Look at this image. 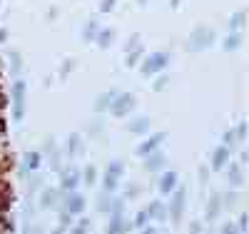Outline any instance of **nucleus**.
<instances>
[{
	"instance_id": "obj_30",
	"label": "nucleus",
	"mask_w": 249,
	"mask_h": 234,
	"mask_svg": "<svg viewBox=\"0 0 249 234\" xmlns=\"http://www.w3.org/2000/svg\"><path fill=\"white\" fill-rule=\"evenodd\" d=\"M219 234H239V232H237V224H232V222H224Z\"/></svg>"
},
{
	"instance_id": "obj_31",
	"label": "nucleus",
	"mask_w": 249,
	"mask_h": 234,
	"mask_svg": "<svg viewBox=\"0 0 249 234\" xmlns=\"http://www.w3.org/2000/svg\"><path fill=\"white\" fill-rule=\"evenodd\" d=\"M207 180H210V167H199V182L207 184Z\"/></svg>"
},
{
	"instance_id": "obj_33",
	"label": "nucleus",
	"mask_w": 249,
	"mask_h": 234,
	"mask_svg": "<svg viewBox=\"0 0 249 234\" xmlns=\"http://www.w3.org/2000/svg\"><path fill=\"white\" fill-rule=\"evenodd\" d=\"M242 23H244V13H237V15H234V18H232V28H234V30H237V28H239V25H242Z\"/></svg>"
},
{
	"instance_id": "obj_8",
	"label": "nucleus",
	"mask_w": 249,
	"mask_h": 234,
	"mask_svg": "<svg viewBox=\"0 0 249 234\" xmlns=\"http://www.w3.org/2000/svg\"><path fill=\"white\" fill-rule=\"evenodd\" d=\"M164 140H167V135H164V132H160V135H152V137H147V140H144V142H140L137 144V157H147V155H152V152H157L160 150V147H162V142Z\"/></svg>"
},
{
	"instance_id": "obj_6",
	"label": "nucleus",
	"mask_w": 249,
	"mask_h": 234,
	"mask_svg": "<svg viewBox=\"0 0 249 234\" xmlns=\"http://www.w3.org/2000/svg\"><path fill=\"white\" fill-rule=\"evenodd\" d=\"M214 42V33L210 30V28H197L192 35H190V42H187V50H192V53H197V50H207Z\"/></svg>"
},
{
	"instance_id": "obj_12",
	"label": "nucleus",
	"mask_w": 249,
	"mask_h": 234,
	"mask_svg": "<svg viewBox=\"0 0 249 234\" xmlns=\"http://www.w3.org/2000/svg\"><path fill=\"white\" fill-rule=\"evenodd\" d=\"M227 164H230V147L219 144L217 150L212 152V162H210V169H214V172H219V169H224Z\"/></svg>"
},
{
	"instance_id": "obj_10",
	"label": "nucleus",
	"mask_w": 249,
	"mask_h": 234,
	"mask_svg": "<svg viewBox=\"0 0 249 234\" xmlns=\"http://www.w3.org/2000/svg\"><path fill=\"white\" fill-rule=\"evenodd\" d=\"M40 164H43V155L35 152V150L25 152V157H23V172H25V177H30L33 172H40Z\"/></svg>"
},
{
	"instance_id": "obj_25",
	"label": "nucleus",
	"mask_w": 249,
	"mask_h": 234,
	"mask_svg": "<svg viewBox=\"0 0 249 234\" xmlns=\"http://www.w3.org/2000/svg\"><path fill=\"white\" fill-rule=\"evenodd\" d=\"M239 42H242V37H239L237 33H232L230 37L224 40V50H230V53H232V50H237V48H239Z\"/></svg>"
},
{
	"instance_id": "obj_22",
	"label": "nucleus",
	"mask_w": 249,
	"mask_h": 234,
	"mask_svg": "<svg viewBox=\"0 0 249 234\" xmlns=\"http://www.w3.org/2000/svg\"><path fill=\"white\" fill-rule=\"evenodd\" d=\"M112 202H115V197H112L110 192H102V195L97 197V212H102V215H110Z\"/></svg>"
},
{
	"instance_id": "obj_11",
	"label": "nucleus",
	"mask_w": 249,
	"mask_h": 234,
	"mask_svg": "<svg viewBox=\"0 0 249 234\" xmlns=\"http://www.w3.org/2000/svg\"><path fill=\"white\" fill-rule=\"evenodd\" d=\"M177 184H179L177 172H162V175H160V182H157L160 195H172L175 189H177Z\"/></svg>"
},
{
	"instance_id": "obj_23",
	"label": "nucleus",
	"mask_w": 249,
	"mask_h": 234,
	"mask_svg": "<svg viewBox=\"0 0 249 234\" xmlns=\"http://www.w3.org/2000/svg\"><path fill=\"white\" fill-rule=\"evenodd\" d=\"M95 180H97V169H95L92 164H88V167H85V172H82V182L90 187V184H95Z\"/></svg>"
},
{
	"instance_id": "obj_37",
	"label": "nucleus",
	"mask_w": 249,
	"mask_h": 234,
	"mask_svg": "<svg viewBox=\"0 0 249 234\" xmlns=\"http://www.w3.org/2000/svg\"><path fill=\"white\" fill-rule=\"evenodd\" d=\"M232 142H234V132H227L224 135V147H230Z\"/></svg>"
},
{
	"instance_id": "obj_34",
	"label": "nucleus",
	"mask_w": 249,
	"mask_h": 234,
	"mask_svg": "<svg viewBox=\"0 0 249 234\" xmlns=\"http://www.w3.org/2000/svg\"><path fill=\"white\" fill-rule=\"evenodd\" d=\"M137 197V184H130L127 187V195H124V199H135Z\"/></svg>"
},
{
	"instance_id": "obj_28",
	"label": "nucleus",
	"mask_w": 249,
	"mask_h": 234,
	"mask_svg": "<svg viewBox=\"0 0 249 234\" xmlns=\"http://www.w3.org/2000/svg\"><path fill=\"white\" fill-rule=\"evenodd\" d=\"M147 222H150L147 212H137V217H135V227H137V229H142V227H147Z\"/></svg>"
},
{
	"instance_id": "obj_20",
	"label": "nucleus",
	"mask_w": 249,
	"mask_h": 234,
	"mask_svg": "<svg viewBox=\"0 0 249 234\" xmlns=\"http://www.w3.org/2000/svg\"><path fill=\"white\" fill-rule=\"evenodd\" d=\"M82 150H85V144H82V137H80L77 132H72V135L68 137V152H70V157L82 155Z\"/></svg>"
},
{
	"instance_id": "obj_19",
	"label": "nucleus",
	"mask_w": 249,
	"mask_h": 234,
	"mask_svg": "<svg viewBox=\"0 0 249 234\" xmlns=\"http://www.w3.org/2000/svg\"><path fill=\"white\" fill-rule=\"evenodd\" d=\"M57 202H60L57 189H45V192L40 195V209H53Z\"/></svg>"
},
{
	"instance_id": "obj_14",
	"label": "nucleus",
	"mask_w": 249,
	"mask_h": 234,
	"mask_svg": "<svg viewBox=\"0 0 249 234\" xmlns=\"http://www.w3.org/2000/svg\"><path fill=\"white\" fill-rule=\"evenodd\" d=\"M80 169H68L65 175H60V187L65 189V192H75V189L80 187Z\"/></svg>"
},
{
	"instance_id": "obj_5",
	"label": "nucleus",
	"mask_w": 249,
	"mask_h": 234,
	"mask_svg": "<svg viewBox=\"0 0 249 234\" xmlns=\"http://www.w3.org/2000/svg\"><path fill=\"white\" fill-rule=\"evenodd\" d=\"M60 204H62V212L70 217H77L85 212V197H82L80 192H65L60 197Z\"/></svg>"
},
{
	"instance_id": "obj_27",
	"label": "nucleus",
	"mask_w": 249,
	"mask_h": 234,
	"mask_svg": "<svg viewBox=\"0 0 249 234\" xmlns=\"http://www.w3.org/2000/svg\"><path fill=\"white\" fill-rule=\"evenodd\" d=\"M247 127H249V125H247V120H242V122H239V127L234 130V140H242V142L247 140Z\"/></svg>"
},
{
	"instance_id": "obj_40",
	"label": "nucleus",
	"mask_w": 249,
	"mask_h": 234,
	"mask_svg": "<svg viewBox=\"0 0 249 234\" xmlns=\"http://www.w3.org/2000/svg\"><path fill=\"white\" fill-rule=\"evenodd\" d=\"M140 3H144V0H140Z\"/></svg>"
},
{
	"instance_id": "obj_1",
	"label": "nucleus",
	"mask_w": 249,
	"mask_h": 234,
	"mask_svg": "<svg viewBox=\"0 0 249 234\" xmlns=\"http://www.w3.org/2000/svg\"><path fill=\"white\" fill-rule=\"evenodd\" d=\"M132 224L124 219V202L115 199L112 209H110V224H107V234H130Z\"/></svg>"
},
{
	"instance_id": "obj_26",
	"label": "nucleus",
	"mask_w": 249,
	"mask_h": 234,
	"mask_svg": "<svg viewBox=\"0 0 249 234\" xmlns=\"http://www.w3.org/2000/svg\"><path fill=\"white\" fill-rule=\"evenodd\" d=\"M88 229H90V219H85V217H82L72 229H70V234H88Z\"/></svg>"
},
{
	"instance_id": "obj_18",
	"label": "nucleus",
	"mask_w": 249,
	"mask_h": 234,
	"mask_svg": "<svg viewBox=\"0 0 249 234\" xmlns=\"http://www.w3.org/2000/svg\"><path fill=\"white\" fill-rule=\"evenodd\" d=\"M147 130H150V117H137L127 125V132L132 135H147Z\"/></svg>"
},
{
	"instance_id": "obj_16",
	"label": "nucleus",
	"mask_w": 249,
	"mask_h": 234,
	"mask_svg": "<svg viewBox=\"0 0 249 234\" xmlns=\"http://www.w3.org/2000/svg\"><path fill=\"white\" fill-rule=\"evenodd\" d=\"M222 195H210V202H207V222H214L222 212Z\"/></svg>"
},
{
	"instance_id": "obj_36",
	"label": "nucleus",
	"mask_w": 249,
	"mask_h": 234,
	"mask_svg": "<svg viewBox=\"0 0 249 234\" xmlns=\"http://www.w3.org/2000/svg\"><path fill=\"white\" fill-rule=\"evenodd\" d=\"M190 234H202V224H199L197 219H195V222L190 224Z\"/></svg>"
},
{
	"instance_id": "obj_17",
	"label": "nucleus",
	"mask_w": 249,
	"mask_h": 234,
	"mask_svg": "<svg viewBox=\"0 0 249 234\" xmlns=\"http://www.w3.org/2000/svg\"><path fill=\"white\" fill-rule=\"evenodd\" d=\"M227 182H230L232 187H239L244 182V167H239V164H230V167H227Z\"/></svg>"
},
{
	"instance_id": "obj_13",
	"label": "nucleus",
	"mask_w": 249,
	"mask_h": 234,
	"mask_svg": "<svg viewBox=\"0 0 249 234\" xmlns=\"http://www.w3.org/2000/svg\"><path fill=\"white\" fill-rule=\"evenodd\" d=\"M144 212H147V217L152 222H164V219H167V204H164L162 199H152Z\"/></svg>"
},
{
	"instance_id": "obj_7",
	"label": "nucleus",
	"mask_w": 249,
	"mask_h": 234,
	"mask_svg": "<svg viewBox=\"0 0 249 234\" xmlns=\"http://www.w3.org/2000/svg\"><path fill=\"white\" fill-rule=\"evenodd\" d=\"M13 117L23 120L25 117V82L18 80L13 88Z\"/></svg>"
},
{
	"instance_id": "obj_2",
	"label": "nucleus",
	"mask_w": 249,
	"mask_h": 234,
	"mask_svg": "<svg viewBox=\"0 0 249 234\" xmlns=\"http://www.w3.org/2000/svg\"><path fill=\"white\" fill-rule=\"evenodd\" d=\"M172 199H170V204H167V219H172L175 224H179L182 222V217H184V204H187V189L182 187V184H177V189L170 195Z\"/></svg>"
},
{
	"instance_id": "obj_32",
	"label": "nucleus",
	"mask_w": 249,
	"mask_h": 234,
	"mask_svg": "<svg viewBox=\"0 0 249 234\" xmlns=\"http://www.w3.org/2000/svg\"><path fill=\"white\" fill-rule=\"evenodd\" d=\"M140 234H164V232L157 229V227H150V224H147V227H142V229H140Z\"/></svg>"
},
{
	"instance_id": "obj_15",
	"label": "nucleus",
	"mask_w": 249,
	"mask_h": 234,
	"mask_svg": "<svg viewBox=\"0 0 249 234\" xmlns=\"http://www.w3.org/2000/svg\"><path fill=\"white\" fill-rule=\"evenodd\" d=\"M164 164H167V157H164L160 150L144 157V169H147V172H162Z\"/></svg>"
},
{
	"instance_id": "obj_38",
	"label": "nucleus",
	"mask_w": 249,
	"mask_h": 234,
	"mask_svg": "<svg viewBox=\"0 0 249 234\" xmlns=\"http://www.w3.org/2000/svg\"><path fill=\"white\" fill-rule=\"evenodd\" d=\"M112 5H115V0H105V3H102V10H105V13H107V10H110Z\"/></svg>"
},
{
	"instance_id": "obj_4",
	"label": "nucleus",
	"mask_w": 249,
	"mask_h": 234,
	"mask_svg": "<svg viewBox=\"0 0 249 234\" xmlns=\"http://www.w3.org/2000/svg\"><path fill=\"white\" fill-rule=\"evenodd\" d=\"M135 108H137V100H135L132 92H120V95H115L112 102H110V112H112L115 117H127Z\"/></svg>"
},
{
	"instance_id": "obj_3",
	"label": "nucleus",
	"mask_w": 249,
	"mask_h": 234,
	"mask_svg": "<svg viewBox=\"0 0 249 234\" xmlns=\"http://www.w3.org/2000/svg\"><path fill=\"white\" fill-rule=\"evenodd\" d=\"M122 172H124V162L122 160H112L105 169V177H102V192H115L120 187V180H122Z\"/></svg>"
},
{
	"instance_id": "obj_35",
	"label": "nucleus",
	"mask_w": 249,
	"mask_h": 234,
	"mask_svg": "<svg viewBox=\"0 0 249 234\" xmlns=\"http://www.w3.org/2000/svg\"><path fill=\"white\" fill-rule=\"evenodd\" d=\"M95 30H97V25H95V23H90V25H88V30H85V40H92V37H95Z\"/></svg>"
},
{
	"instance_id": "obj_21",
	"label": "nucleus",
	"mask_w": 249,
	"mask_h": 234,
	"mask_svg": "<svg viewBox=\"0 0 249 234\" xmlns=\"http://www.w3.org/2000/svg\"><path fill=\"white\" fill-rule=\"evenodd\" d=\"M115 95H117V92H105L102 97H97V100H95V112H97V115L107 112V110H110V102H112Z\"/></svg>"
},
{
	"instance_id": "obj_39",
	"label": "nucleus",
	"mask_w": 249,
	"mask_h": 234,
	"mask_svg": "<svg viewBox=\"0 0 249 234\" xmlns=\"http://www.w3.org/2000/svg\"><path fill=\"white\" fill-rule=\"evenodd\" d=\"M30 234H45V229H43V227H33Z\"/></svg>"
},
{
	"instance_id": "obj_29",
	"label": "nucleus",
	"mask_w": 249,
	"mask_h": 234,
	"mask_svg": "<svg viewBox=\"0 0 249 234\" xmlns=\"http://www.w3.org/2000/svg\"><path fill=\"white\" fill-rule=\"evenodd\" d=\"M247 227H249L247 212H242V215H239V224H237V232H239V234H247Z\"/></svg>"
},
{
	"instance_id": "obj_9",
	"label": "nucleus",
	"mask_w": 249,
	"mask_h": 234,
	"mask_svg": "<svg viewBox=\"0 0 249 234\" xmlns=\"http://www.w3.org/2000/svg\"><path fill=\"white\" fill-rule=\"evenodd\" d=\"M167 60H170L167 53H155V55H150L147 60L142 62V75H155V72H160L164 65H167Z\"/></svg>"
},
{
	"instance_id": "obj_24",
	"label": "nucleus",
	"mask_w": 249,
	"mask_h": 234,
	"mask_svg": "<svg viewBox=\"0 0 249 234\" xmlns=\"http://www.w3.org/2000/svg\"><path fill=\"white\" fill-rule=\"evenodd\" d=\"M97 42H100V48H107L110 42H112V30H110V28L100 30V33H97Z\"/></svg>"
}]
</instances>
